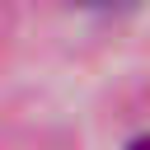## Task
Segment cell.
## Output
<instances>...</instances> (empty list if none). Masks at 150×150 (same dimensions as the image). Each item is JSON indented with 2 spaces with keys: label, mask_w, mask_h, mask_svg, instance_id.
Here are the masks:
<instances>
[{
  "label": "cell",
  "mask_w": 150,
  "mask_h": 150,
  "mask_svg": "<svg viewBox=\"0 0 150 150\" xmlns=\"http://www.w3.org/2000/svg\"><path fill=\"white\" fill-rule=\"evenodd\" d=\"M84 5H117V0H84Z\"/></svg>",
  "instance_id": "cell-2"
},
{
  "label": "cell",
  "mask_w": 150,
  "mask_h": 150,
  "mask_svg": "<svg viewBox=\"0 0 150 150\" xmlns=\"http://www.w3.org/2000/svg\"><path fill=\"white\" fill-rule=\"evenodd\" d=\"M127 150H150V136H141V141H131Z\"/></svg>",
  "instance_id": "cell-1"
}]
</instances>
